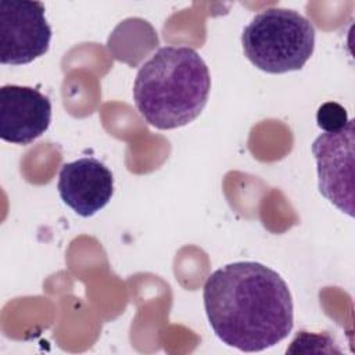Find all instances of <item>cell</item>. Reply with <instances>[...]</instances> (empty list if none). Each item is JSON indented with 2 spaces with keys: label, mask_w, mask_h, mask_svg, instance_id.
<instances>
[{
  "label": "cell",
  "mask_w": 355,
  "mask_h": 355,
  "mask_svg": "<svg viewBox=\"0 0 355 355\" xmlns=\"http://www.w3.org/2000/svg\"><path fill=\"white\" fill-rule=\"evenodd\" d=\"M215 336L243 352H259L283 341L294 326L291 293L283 277L255 261L214 270L202 288Z\"/></svg>",
  "instance_id": "6da1fadb"
},
{
  "label": "cell",
  "mask_w": 355,
  "mask_h": 355,
  "mask_svg": "<svg viewBox=\"0 0 355 355\" xmlns=\"http://www.w3.org/2000/svg\"><path fill=\"white\" fill-rule=\"evenodd\" d=\"M211 76L202 57L189 46H164L137 71L133 100L154 128L168 130L193 122L204 110Z\"/></svg>",
  "instance_id": "7a4b0ae2"
},
{
  "label": "cell",
  "mask_w": 355,
  "mask_h": 355,
  "mask_svg": "<svg viewBox=\"0 0 355 355\" xmlns=\"http://www.w3.org/2000/svg\"><path fill=\"white\" fill-rule=\"evenodd\" d=\"M245 57L261 71L301 69L315 50V28L300 12L272 7L257 14L241 33Z\"/></svg>",
  "instance_id": "3957f363"
},
{
  "label": "cell",
  "mask_w": 355,
  "mask_h": 355,
  "mask_svg": "<svg viewBox=\"0 0 355 355\" xmlns=\"http://www.w3.org/2000/svg\"><path fill=\"white\" fill-rule=\"evenodd\" d=\"M40 1H0V61L24 65L44 55L51 28Z\"/></svg>",
  "instance_id": "277c9868"
},
{
  "label": "cell",
  "mask_w": 355,
  "mask_h": 355,
  "mask_svg": "<svg viewBox=\"0 0 355 355\" xmlns=\"http://www.w3.org/2000/svg\"><path fill=\"white\" fill-rule=\"evenodd\" d=\"M355 121L333 133H322L312 143L320 194L341 212L354 216Z\"/></svg>",
  "instance_id": "5b68a950"
},
{
  "label": "cell",
  "mask_w": 355,
  "mask_h": 355,
  "mask_svg": "<svg viewBox=\"0 0 355 355\" xmlns=\"http://www.w3.org/2000/svg\"><path fill=\"white\" fill-rule=\"evenodd\" d=\"M51 122V103L37 89L4 85L0 89V137L12 144H31Z\"/></svg>",
  "instance_id": "8992f818"
},
{
  "label": "cell",
  "mask_w": 355,
  "mask_h": 355,
  "mask_svg": "<svg viewBox=\"0 0 355 355\" xmlns=\"http://www.w3.org/2000/svg\"><path fill=\"white\" fill-rule=\"evenodd\" d=\"M57 189L61 200L83 218L103 209L114 194L112 172L93 157L62 165Z\"/></svg>",
  "instance_id": "52a82bcc"
},
{
  "label": "cell",
  "mask_w": 355,
  "mask_h": 355,
  "mask_svg": "<svg viewBox=\"0 0 355 355\" xmlns=\"http://www.w3.org/2000/svg\"><path fill=\"white\" fill-rule=\"evenodd\" d=\"M347 110L334 101L323 103L316 112V123L326 133L341 130L348 122Z\"/></svg>",
  "instance_id": "ba28073f"
}]
</instances>
